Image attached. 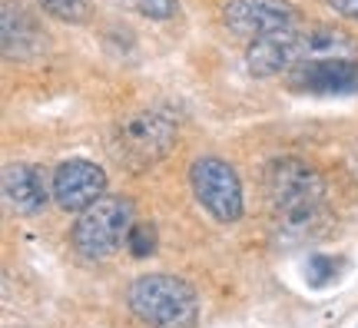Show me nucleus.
I'll return each instance as SVG.
<instances>
[{"instance_id": "1", "label": "nucleus", "mask_w": 358, "mask_h": 328, "mask_svg": "<svg viewBox=\"0 0 358 328\" xmlns=\"http://www.w3.org/2000/svg\"><path fill=\"white\" fill-rule=\"evenodd\" d=\"M266 199L285 229H308L322 213L325 179L302 159H272L266 166Z\"/></svg>"}, {"instance_id": "2", "label": "nucleus", "mask_w": 358, "mask_h": 328, "mask_svg": "<svg viewBox=\"0 0 358 328\" xmlns=\"http://www.w3.org/2000/svg\"><path fill=\"white\" fill-rule=\"evenodd\" d=\"M133 315L153 328H192L199 318V295L186 278L153 272L140 276L127 292Z\"/></svg>"}, {"instance_id": "3", "label": "nucleus", "mask_w": 358, "mask_h": 328, "mask_svg": "<svg viewBox=\"0 0 358 328\" xmlns=\"http://www.w3.org/2000/svg\"><path fill=\"white\" fill-rule=\"evenodd\" d=\"M176 146V120L163 110H136L127 113L113 127L110 150L120 163L129 169H146V166L159 163L169 150Z\"/></svg>"}, {"instance_id": "4", "label": "nucleus", "mask_w": 358, "mask_h": 328, "mask_svg": "<svg viewBox=\"0 0 358 328\" xmlns=\"http://www.w3.org/2000/svg\"><path fill=\"white\" fill-rule=\"evenodd\" d=\"M136 226V209L123 196H103L87 206L73 222V245L83 259H110L127 245L129 229Z\"/></svg>"}, {"instance_id": "5", "label": "nucleus", "mask_w": 358, "mask_h": 328, "mask_svg": "<svg viewBox=\"0 0 358 328\" xmlns=\"http://www.w3.org/2000/svg\"><path fill=\"white\" fill-rule=\"evenodd\" d=\"M192 192L216 222H239L245 209L239 173L219 156H199L189 169Z\"/></svg>"}, {"instance_id": "6", "label": "nucleus", "mask_w": 358, "mask_h": 328, "mask_svg": "<svg viewBox=\"0 0 358 328\" xmlns=\"http://www.w3.org/2000/svg\"><path fill=\"white\" fill-rule=\"evenodd\" d=\"M222 20L236 37L259 40L295 24V7L289 0H226Z\"/></svg>"}, {"instance_id": "7", "label": "nucleus", "mask_w": 358, "mask_h": 328, "mask_svg": "<svg viewBox=\"0 0 358 328\" xmlns=\"http://www.w3.org/2000/svg\"><path fill=\"white\" fill-rule=\"evenodd\" d=\"M53 199L64 213H83L87 206L103 199L106 192V173L90 159H66L53 173Z\"/></svg>"}, {"instance_id": "8", "label": "nucleus", "mask_w": 358, "mask_h": 328, "mask_svg": "<svg viewBox=\"0 0 358 328\" xmlns=\"http://www.w3.org/2000/svg\"><path fill=\"white\" fill-rule=\"evenodd\" d=\"M306 64L308 60V43H306V30H275L268 37H259L249 43L245 50V66L252 76H275L282 70H289L292 64Z\"/></svg>"}, {"instance_id": "9", "label": "nucleus", "mask_w": 358, "mask_h": 328, "mask_svg": "<svg viewBox=\"0 0 358 328\" xmlns=\"http://www.w3.org/2000/svg\"><path fill=\"white\" fill-rule=\"evenodd\" d=\"M295 87L312 93H352L358 90V60L352 57H319L295 70Z\"/></svg>"}, {"instance_id": "10", "label": "nucleus", "mask_w": 358, "mask_h": 328, "mask_svg": "<svg viewBox=\"0 0 358 328\" xmlns=\"http://www.w3.org/2000/svg\"><path fill=\"white\" fill-rule=\"evenodd\" d=\"M0 40H3V57L7 60H30V57H37L43 50V34H40L37 20L17 0H3Z\"/></svg>"}, {"instance_id": "11", "label": "nucleus", "mask_w": 358, "mask_h": 328, "mask_svg": "<svg viewBox=\"0 0 358 328\" xmlns=\"http://www.w3.org/2000/svg\"><path fill=\"white\" fill-rule=\"evenodd\" d=\"M53 190H47V179L37 166L30 163H7L3 166V199L10 202L17 213L34 215L40 213Z\"/></svg>"}, {"instance_id": "12", "label": "nucleus", "mask_w": 358, "mask_h": 328, "mask_svg": "<svg viewBox=\"0 0 358 328\" xmlns=\"http://www.w3.org/2000/svg\"><path fill=\"white\" fill-rule=\"evenodd\" d=\"M40 10L50 13L60 24H87L90 20V0H37Z\"/></svg>"}, {"instance_id": "13", "label": "nucleus", "mask_w": 358, "mask_h": 328, "mask_svg": "<svg viewBox=\"0 0 358 328\" xmlns=\"http://www.w3.org/2000/svg\"><path fill=\"white\" fill-rule=\"evenodd\" d=\"M127 249L136 259H146V255L156 252V232L146 222H136V226L129 229V239H127Z\"/></svg>"}, {"instance_id": "14", "label": "nucleus", "mask_w": 358, "mask_h": 328, "mask_svg": "<svg viewBox=\"0 0 358 328\" xmlns=\"http://www.w3.org/2000/svg\"><path fill=\"white\" fill-rule=\"evenodd\" d=\"M127 3L150 20H169L179 10V0H127Z\"/></svg>"}, {"instance_id": "15", "label": "nucleus", "mask_w": 358, "mask_h": 328, "mask_svg": "<svg viewBox=\"0 0 358 328\" xmlns=\"http://www.w3.org/2000/svg\"><path fill=\"white\" fill-rule=\"evenodd\" d=\"M332 269H335V259L315 255V259L308 262V282H312V285H325V282H329V278L335 276Z\"/></svg>"}, {"instance_id": "16", "label": "nucleus", "mask_w": 358, "mask_h": 328, "mask_svg": "<svg viewBox=\"0 0 358 328\" xmlns=\"http://www.w3.org/2000/svg\"><path fill=\"white\" fill-rule=\"evenodd\" d=\"M329 7L335 13H342L348 20H358V0H329Z\"/></svg>"}]
</instances>
